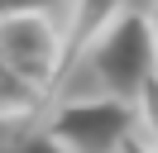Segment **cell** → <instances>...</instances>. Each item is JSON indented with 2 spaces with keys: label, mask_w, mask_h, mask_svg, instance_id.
<instances>
[{
  "label": "cell",
  "mask_w": 158,
  "mask_h": 153,
  "mask_svg": "<svg viewBox=\"0 0 158 153\" xmlns=\"http://www.w3.org/2000/svg\"><path fill=\"white\" fill-rule=\"evenodd\" d=\"M148 19H153V38H158V0H153V14H148Z\"/></svg>",
  "instance_id": "cell-10"
},
{
  "label": "cell",
  "mask_w": 158,
  "mask_h": 153,
  "mask_svg": "<svg viewBox=\"0 0 158 153\" xmlns=\"http://www.w3.org/2000/svg\"><path fill=\"white\" fill-rule=\"evenodd\" d=\"M62 0H0V14H48Z\"/></svg>",
  "instance_id": "cell-8"
},
{
  "label": "cell",
  "mask_w": 158,
  "mask_h": 153,
  "mask_svg": "<svg viewBox=\"0 0 158 153\" xmlns=\"http://www.w3.org/2000/svg\"><path fill=\"white\" fill-rule=\"evenodd\" d=\"M125 0H72V19H67V38H62V72H72L77 57L91 53L101 34L125 14Z\"/></svg>",
  "instance_id": "cell-4"
},
{
  "label": "cell",
  "mask_w": 158,
  "mask_h": 153,
  "mask_svg": "<svg viewBox=\"0 0 158 153\" xmlns=\"http://www.w3.org/2000/svg\"><path fill=\"white\" fill-rule=\"evenodd\" d=\"M0 57L39 86H53L62 76V38L48 14H0Z\"/></svg>",
  "instance_id": "cell-3"
},
{
  "label": "cell",
  "mask_w": 158,
  "mask_h": 153,
  "mask_svg": "<svg viewBox=\"0 0 158 153\" xmlns=\"http://www.w3.org/2000/svg\"><path fill=\"white\" fill-rule=\"evenodd\" d=\"M91 72L101 76V86L115 96H129L134 101L139 86L158 72V38H153V19L139 14V10H125L106 34L91 43L86 53Z\"/></svg>",
  "instance_id": "cell-1"
},
{
  "label": "cell",
  "mask_w": 158,
  "mask_h": 153,
  "mask_svg": "<svg viewBox=\"0 0 158 153\" xmlns=\"http://www.w3.org/2000/svg\"><path fill=\"white\" fill-rule=\"evenodd\" d=\"M120 153H158V143H153V139H144V134H129V139L120 143Z\"/></svg>",
  "instance_id": "cell-9"
},
{
  "label": "cell",
  "mask_w": 158,
  "mask_h": 153,
  "mask_svg": "<svg viewBox=\"0 0 158 153\" xmlns=\"http://www.w3.org/2000/svg\"><path fill=\"white\" fill-rule=\"evenodd\" d=\"M134 105H139V134L158 143V72L148 76L144 86H139V96H134Z\"/></svg>",
  "instance_id": "cell-6"
},
{
  "label": "cell",
  "mask_w": 158,
  "mask_h": 153,
  "mask_svg": "<svg viewBox=\"0 0 158 153\" xmlns=\"http://www.w3.org/2000/svg\"><path fill=\"white\" fill-rule=\"evenodd\" d=\"M43 91H48V86H39L34 76H24V72H15V67L0 57V124L29 120V115L39 110Z\"/></svg>",
  "instance_id": "cell-5"
},
{
  "label": "cell",
  "mask_w": 158,
  "mask_h": 153,
  "mask_svg": "<svg viewBox=\"0 0 158 153\" xmlns=\"http://www.w3.org/2000/svg\"><path fill=\"white\" fill-rule=\"evenodd\" d=\"M5 153H77V148H72L67 139H58L53 129H29V134H19Z\"/></svg>",
  "instance_id": "cell-7"
},
{
  "label": "cell",
  "mask_w": 158,
  "mask_h": 153,
  "mask_svg": "<svg viewBox=\"0 0 158 153\" xmlns=\"http://www.w3.org/2000/svg\"><path fill=\"white\" fill-rule=\"evenodd\" d=\"M58 139H67L77 153H120V143L139 129V105L129 96H86V101H67L48 124Z\"/></svg>",
  "instance_id": "cell-2"
}]
</instances>
